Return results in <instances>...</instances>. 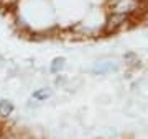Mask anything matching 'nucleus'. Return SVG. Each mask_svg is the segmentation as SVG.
Returning <instances> with one entry per match:
<instances>
[{
  "label": "nucleus",
  "mask_w": 148,
  "mask_h": 139,
  "mask_svg": "<svg viewBox=\"0 0 148 139\" xmlns=\"http://www.w3.org/2000/svg\"><path fill=\"white\" fill-rule=\"evenodd\" d=\"M142 8V0H114L110 3V13L132 16Z\"/></svg>",
  "instance_id": "nucleus-1"
},
{
  "label": "nucleus",
  "mask_w": 148,
  "mask_h": 139,
  "mask_svg": "<svg viewBox=\"0 0 148 139\" xmlns=\"http://www.w3.org/2000/svg\"><path fill=\"white\" fill-rule=\"evenodd\" d=\"M130 16L127 15H119V13H110L107 16L106 23H104V31L106 33H115L120 28H123L128 23Z\"/></svg>",
  "instance_id": "nucleus-2"
},
{
  "label": "nucleus",
  "mask_w": 148,
  "mask_h": 139,
  "mask_svg": "<svg viewBox=\"0 0 148 139\" xmlns=\"http://www.w3.org/2000/svg\"><path fill=\"white\" fill-rule=\"evenodd\" d=\"M117 69H119V64L114 62V61H101V62H95L90 67V72L95 75H106V74L117 72Z\"/></svg>",
  "instance_id": "nucleus-3"
},
{
  "label": "nucleus",
  "mask_w": 148,
  "mask_h": 139,
  "mask_svg": "<svg viewBox=\"0 0 148 139\" xmlns=\"http://www.w3.org/2000/svg\"><path fill=\"white\" fill-rule=\"evenodd\" d=\"M15 110V105L10 102V100H7V98H0V116H10L12 113Z\"/></svg>",
  "instance_id": "nucleus-4"
},
{
  "label": "nucleus",
  "mask_w": 148,
  "mask_h": 139,
  "mask_svg": "<svg viewBox=\"0 0 148 139\" xmlns=\"http://www.w3.org/2000/svg\"><path fill=\"white\" fill-rule=\"evenodd\" d=\"M51 95H53L51 88H48V87H41V88H38V90L33 92L32 98H33V100H38V102H45V100H48Z\"/></svg>",
  "instance_id": "nucleus-5"
},
{
  "label": "nucleus",
  "mask_w": 148,
  "mask_h": 139,
  "mask_svg": "<svg viewBox=\"0 0 148 139\" xmlns=\"http://www.w3.org/2000/svg\"><path fill=\"white\" fill-rule=\"evenodd\" d=\"M64 65H66V59L63 56L61 57H54L51 61V64H49V70H51V74H59L64 69Z\"/></svg>",
  "instance_id": "nucleus-6"
},
{
  "label": "nucleus",
  "mask_w": 148,
  "mask_h": 139,
  "mask_svg": "<svg viewBox=\"0 0 148 139\" xmlns=\"http://www.w3.org/2000/svg\"><path fill=\"white\" fill-rule=\"evenodd\" d=\"M15 0H0V7H10Z\"/></svg>",
  "instance_id": "nucleus-7"
},
{
  "label": "nucleus",
  "mask_w": 148,
  "mask_h": 139,
  "mask_svg": "<svg viewBox=\"0 0 148 139\" xmlns=\"http://www.w3.org/2000/svg\"><path fill=\"white\" fill-rule=\"evenodd\" d=\"M0 139H2V128H0Z\"/></svg>",
  "instance_id": "nucleus-8"
}]
</instances>
